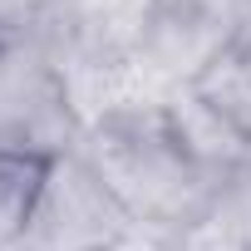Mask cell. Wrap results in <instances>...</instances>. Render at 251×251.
<instances>
[{"instance_id": "cell-1", "label": "cell", "mask_w": 251, "mask_h": 251, "mask_svg": "<svg viewBox=\"0 0 251 251\" xmlns=\"http://www.w3.org/2000/svg\"><path fill=\"white\" fill-rule=\"evenodd\" d=\"M79 153L108 182L138 231L192 236L222 207L226 177H217L177 138L163 103H113L89 128Z\"/></svg>"}, {"instance_id": "cell-2", "label": "cell", "mask_w": 251, "mask_h": 251, "mask_svg": "<svg viewBox=\"0 0 251 251\" xmlns=\"http://www.w3.org/2000/svg\"><path fill=\"white\" fill-rule=\"evenodd\" d=\"M84 128L64 64L35 35H0V148L54 163L79 153Z\"/></svg>"}, {"instance_id": "cell-3", "label": "cell", "mask_w": 251, "mask_h": 251, "mask_svg": "<svg viewBox=\"0 0 251 251\" xmlns=\"http://www.w3.org/2000/svg\"><path fill=\"white\" fill-rule=\"evenodd\" d=\"M133 236V217L89 168V158L64 153L45 168L25 231L10 251H123Z\"/></svg>"}, {"instance_id": "cell-4", "label": "cell", "mask_w": 251, "mask_h": 251, "mask_svg": "<svg viewBox=\"0 0 251 251\" xmlns=\"http://www.w3.org/2000/svg\"><path fill=\"white\" fill-rule=\"evenodd\" d=\"M246 25L251 0H148L138 45L168 79L192 84Z\"/></svg>"}, {"instance_id": "cell-5", "label": "cell", "mask_w": 251, "mask_h": 251, "mask_svg": "<svg viewBox=\"0 0 251 251\" xmlns=\"http://www.w3.org/2000/svg\"><path fill=\"white\" fill-rule=\"evenodd\" d=\"M45 168L40 158H20V153H5L0 148V251H10L25 231V217L35 207V192L45 182Z\"/></svg>"}, {"instance_id": "cell-6", "label": "cell", "mask_w": 251, "mask_h": 251, "mask_svg": "<svg viewBox=\"0 0 251 251\" xmlns=\"http://www.w3.org/2000/svg\"><path fill=\"white\" fill-rule=\"evenodd\" d=\"M45 10V0H0V30L5 35H30V20Z\"/></svg>"}, {"instance_id": "cell-7", "label": "cell", "mask_w": 251, "mask_h": 251, "mask_svg": "<svg viewBox=\"0 0 251 251\" xmlns=\"http://www.w3.org/2000/svg\"><path fill=\"white\" fill-rule=\"evenodd\" d=\"M241 251H251V246H241Z\"/></svg>"}, {"instance_id": "cell-8", "label": "cell", "mask_w": 251, "mask_h": 251, "mask_svg": "<svg viewBox=\"0 0 251 251\" xmlns=\"http://www.w3.org/2000/svg\"><path fill=\"white\" fill-rule=\"evenodd\" d=\"M0 35H5V30H0Z\"/></svg>"}]
</instances>
